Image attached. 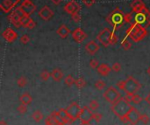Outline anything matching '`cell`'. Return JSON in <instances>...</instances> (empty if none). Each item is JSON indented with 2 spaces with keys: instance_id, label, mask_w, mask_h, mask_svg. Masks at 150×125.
Returning a JSON list of instances; mask_svg holds the SVG:
<instances>
[{
  "instance_id": "cell-1",
  "label": "cell",
  "mask_w": 150,
  "mask_h": 125,
  "mask_svg": "<svg viewBox=\"0 0 150 125\" xmlns=\"http://www.w3.org/2000/svg\"><path fill=\"white\" fill-rule=\"evenodd\" d=\"M132 108L133 106L130 104V102H128L123 97V98H120L119 101L113 103L111 107V109L118 117H119L122 122H126L127 117Z\"/></svg>"
},
{
  "instance_id": "cell-2",
  "label": "cell",
  "mask_w": 150,
  "mask_h": 125,
  "mask_svg": "<svg viewBox=\"0 0 150 125\" xmlns=\"http://www.w3.org/2000/svg\"><path fill=\"white\" fill-rule=\"evenodd\" d=\"M106 21L110 24L113 31H117L121 28L126 23V13H124L119 7H116L106 18Z\"/></svg>"
},
{
  "instance_id": "cell-3",
  "label": "cell",
  "mask_w": 150,
  "mask_h": 125,
  "mask_svg": "<svg viewBox=\"0 0 150 125\" xmlns=\"http://www.w3.org/2000/svg\"><path fill=\"white\" fill-rule=\"evenodd\" d=\"M126 34L127 37H129L133 42H139V41L142 40L147 35V32L144 26L135 22H133L127 29Z\"/></svg>"
},
{
  "instance_id": "cell-4",
  "label": "cell",
  "mask_w": 150,
  "mask_h": 125,
  "mask_svg": "<svg viewBox=\"0 0 150 125\" xmlns=\"http://www.w3.org/2000/svg\"><path fill=\"white\" fill-rule=\"evenodd\" d=\"M97 39L104 47L114 46L118 42V37L115 34L114 31L112 32L108 28H104V30H102L97 36Z\"/></svg>"
},
{
  "instance_id": "cell-5",
  "label": "cell",
  "mask_w": 150,
  "mask_h": 125,
  "mask_svg": "<svg viewBox=\"0 0 150 125\" xmlns=\"http://www.w3.org/2000/svg\"><path fill=\"white\" fill-rule=\"evenodd\" d=\"M141 88V83L134 79L133 76H128V78L125 80V87L123 91L126 93V94H135Z\"/></svg>"
},
{
  "instance_id": "cell-6",
  "label": "cell",
  "mask_w": 150,
  "mask_h": 125,
  "mask_svg": "<svg viewBox=\"0 0 150 125\" xmlns=\"http://www.w3.org/2000/svg\"><path fill=\"white\" fill-rule=\"evenodd\" d=\"M104 98L108 102H110L112 105L115 103L117 101H119L121 98V94L119 91L115 88V87H109L103 94Z\"/></svg>"
},
{
  "instance_id": "cell-7",
  "label": "cell",
  "mask_w": 150,
  "mask_h": 125,
  "mask_svg": "<svg viewBox=\"0 0 150 125\" xmlns=\"http://www.w3.org/2000/svg\"><path fill=\"white\" fill-rule=\"evenodd\" d=\"M66 110H67V113L69 114V116L74 121H76V119H79L80 113H81V111H82V108L80 107V105L77 102H73L69 106H68V108H66Z\"/></svg>"
},
{
  "instance_id": "cell-8",
  "label": "cell",
  "mask_w": 150,
  "mask_h": 125,
  "mask_svg": "<svg viewBox=\"0 0 150 125\" xmlns=\"http://www.w3.org/2000/svg\"><path fill=\"white\" fill-rule=\"evenodd\" d=\"M140 117H141V113L139 112V110L133 106L132 109L130 110V112L127 117L126 122H130V124L135 125V124H137V122L140 121Z\"/></svg>"
},
{
  "instance_id": "cell-9",
  "label": "cell",
  "mask_w": 150,
  "mask_h": 125,
  "mask_svg": "<svg viewBox=\"0 0 150 125\" xmlns=\"http://www.w3.org/2000/svg\"><path fill=\"white\" fill-rule=\"evenodd\" d=\"M79 119L81 122H90V121L93 119V112L89 108V106H84V108H82Z\"/></svg>"
},
{
  "instance_id": "cell-10",
  "label": "cell",
  "mask_w": 150,
  "mask_h": 125,
  "mask_svg": "<svg viewBox=\"0 0 150 125\" xmlns=\"http://www.w3.org/2000/svg\"><path fill=\"white\" fill-rule=\"evenodd\" d=\"M81 10V5L76 1V0H71L70 2L67 3L64 6V11L69 13V14H73L75 12H79Z\"/></svg>"
},
{
  "instance_id": "cell-11",
  "label": "cell",
  "mask_w": 150,
  "mask_h": 125,
  "mask_svg": "<svg viewBox=\"0 0 150 125\" xmlns=\"http://www.w3.org/2000/svg\"><path fill=\"white\" fill-rule=\"evenodd\" d=\"M2 36H3V38L7 41V42L11 43V42H13L14 40L17 39V38H18V33H17L14 30H12L11 28H7V29H5V30L3 32Z\"/></svg>"
},
{
  "instance_id": "cell-12",
  "label": "cell",
  "mask_w": 150,
  "mask_h": 125,
  "mask_svg": "<svg viewBox=\"0 0 150 125\" xmlns=\"http://www.w3.org/2000/svg\"><path fill=\"white\" fill-rule=\"evenodd\" d=\"M39 16L42 18L45 21H48L51 19L54 16V11L48 7V6H44L39 11Z\"/></svg>"
},
{
  "instance_id": "cell-13",
  "label": "cell",
  "mask_w": 150,
  "mask_h": 125,
  "mask_svg": "<svg viewBox=\"0 0 150 125\" xmlns=\"http://www.w3.org/2000/svg\"><path fill=\"white\" fill-rule=\"evenodd\" d=\"M72 37H73L74 40L76 41V43L81 44L87 38V34L83 30H82L80 27H78V28H76L72 33Z\"/></svg>"
},
{
  "instance_id": "cell-14",
  "label": "cell",
  "mask_w": 150,
  "mask_h": 125,
  "mask_svg": "<svg viewBox=\"0 0 150 125\" xmlns=\"http://www.w3.org/2000/svg\"><path fill=\"white\" fill-rule=\"evenodd\" d=\"M146 10V9H145ZM145 10L143 11H141V12H138L136 13V15L134 16L133 18V21L135 23H137L142 26H144L145 28L148 26L147 25V17H146V13H145Z\"/></svg>"
},
{
  "instance_id": "cell-15",
  "label": "cell",
  "mask_w": 150,
  "mask_h": 125,
  "mask_svg": "<svg viewBox=\"0 0 150 125\" xmlns=\"http://www.w3.org/2000/svg\"><path fill=\"white\" fill-rule=\"evenodd\" d=\"M8 19L13 25H14L15 27H17V28H19V27L21 26V17L16 12L15 10H13L11 12V14H9Z\"/></svg>"
},
{
  "instance_id": "cell-16",
  "label": "cell",
  "mask_w": 150,
  "mask_h": 125,
  "mask_svg": "<svg viewBox=\"0 0 150 125\" xmlns=\"http://www.w3.org/2000/svg\"><path fill=\"white\" fill-rule=\"evenodd\" d=\"M20 6L23 8V10L27 13V14H29V15L33 14L36 10L35 5L31 1V0H24Z\"/></svg>"
},
{
  "instance_id": "cell-17",
  "label": "cell",
  "mask_w": 150,
  "mask_h": 125,
  "mask_svg": "<svg viewBox=\"0 0 150 125\" xmlns=\"http://www.w3.org/2000/svg\"><path fill=\"white\" fill-rule=\"evenodd\" d=\"M131 7H132L133 12H135V13L143 11L147 8L146 5L144 4L142 0H133V1L131 3Z\"/></svg>"
},
{
  "instance_id": "cell-18",
  "label": "cell",
  "mask_w": 150,
  "mask_h": 125,
  "mask_svg": "<svg viewBox=\"0 0 150 125\" xmlns=\"http://www.w3.org/2000/svg\"><path fill=\"white\" fill-rule=\"evenodd\" d=\"M99 49H100V47L98 46V44L97 42H95L94 40L90 41V42L87 43L86 46H85V50H86V52H87L89 54H90V55H94Z\"/></svg>"
},
{
  "instance_id": "cell-19",
  "label": "cell",
  "mask_w": 150,
  "mask_h": 125,
  "mask_svg": "<svg viewBox=\"0 0 150 125\" xmlns=\"http://www.w3.org/2000/svg\"><path fill=\"white\" fill-rule=\"evenodd\" d=\"M58 113L61 116V117L62 118L63 122H65V124H72L75 121L69 116V114L67 113L66 108H60L58 110Z\"/></svg>"
},
{
  "instance_id": "cell-20",
  "label": "cell",
  "mask_w": 150,
  "mask_h": 125,
  "mask_svg": "<svg viewBox=\"0 0 150 125\" xmlns=\"http://www.w3.org/2000/svg\"><path fill=\"white\" fill-rule=\"evenodd\" d=\"M11 0H4L2 2V4L0 5V8L1 10L5 12V13H9L13 8H14V5H13Z\"/></svg>"
},
{
  "instance_id": "cell-21",
  "label": "cell",
  "mask_w": 150,
  "mask_h": 125,
  "mask_svg": "<svg viewBox=\"0 0 150 125\" xmlns=\"http://www.w3.org/2000/svg\"><path fill=\"white\" fill-rule=\"evenodd\" d=\"M57 34L62 38V39H66L68 36L70 34V30L68 28V26L65 25H62L58 30H57Z\"/></svg>"
},
{
  "instance_id": "cell-22",
  "label": "cell",
  "mask_w": 150,
  "mask_h": 125,
  "mask_svg": "<svg viewBox=\"0 0 150 125\" xmlns=\"http://www.w3.org/2000/svg\"><path fill=\"white\" fill-rule=\"evenodd\" d=\"M112 70V67H110L106 64H101L99 65V66L98 67V72L102 75V76H107L110 72Z\"/></svg>"
},
{
  "instance_id": "cell-23",
  "label": "cell",
  "mask_w": 150,
  "mask_h": 125,
  "mask_svg": "<svg viewBox=\"0 0 150 125\" xmlns=\"http://www.w3.org/2000/svg\"><path fill=\"white\" fill-rule=\"evenodd\" d=\"M51 77L53 78L54 80L56 81H60L62 78H63V73L61 69L56 68V69H54L51 73Z\"/></svg>"
},
{
  "instance_id": "cell-24",
  "label": "cell",
  "mask_w": 150,
  "mask_h": 125,
  "mask_svg": "<svg viewBox=\"0 0 150 125\" xmlns=\"http://www.w3.org/2000/svg\"><path fill=\"white\" fill-rule=\"evenodd\" d=\"M19 101L21 103L25 104V105H28L32 102L33 101V98H32V96L28 94V93H24L21 96H20V98H19Z\"/></svg>"
},
{
  "instance_id": "cell-25",
  "label": "cell",
  "mask_w": 150,
  "mask_h": 125,
  "mask_svg": "<svg viewBox=\"0 0 150 125\" xmlns=\"http://www.w3.org/2000/svg\"><path fill=\"white\" fill-rule=\"evenodd\" d=\"M54 120H56L60 125H65V122H63V120H62V118L61 117V116L59 115V113H58V111H54V112H52L51 113V115H50Z\"/></svg>"
},
{
  "instance_id": "cell-26",
  "label": "cell",
  "mask_w": 150,
  "mask_h": 125,
  "mask_svg": "<svg viewBox=\"0 0 150 125\" xmlns=\"http://www.w3.org/2000/svg\"><path fill=\"white\" fill-rule=\"evenodd\" d=\"M32 118L33 119L34 122H40V121H42V120L43 119V115H42V112H40V111L36 110V111H34V112L33 113V115H32Z\"/></svg>"
},
{
  "instance_id": "cell-27",
  "label": "cell",
  "mask_w": 150,
  "mask_h": 125,
  "mask_svg": "<svg viewBox=\"0 0 150 125\" xmlns=\"http://www.w3.org/2000/svg\"><path fill=\"white\" fill-rule=\"evenodd\" d=\"M75 85L77 88H83L85 85H86V81L83 77H80L77 80H76Z\"/></svg>"
},
{
  "instance_id": "cell-28",
  "label": "cell",
  "mask_w": 150,
  "mask_h": 125,
  "mask_svg": "<svg viewBox=\"0 0 150 125\" xmlns=\"http://www.w3.org/2000/svg\"><path fill=\"white\" fill-rule=\"evenodd\" d=\"M64 81H65V84H66L67 86L71 87L73 84H75L76 80L74 79V77H73V76H71V75H68V76L65 78Z\"/></svg>"
},
{
  "instance_id": "cell-29",
  "label": "cell",
  "mask_w": 150,
  "mask_h": 125,
  "mask_svg": "<svg viewBox=\"0 0 150 125\" xmlns=\"http://www.w3.org/2000/svg\"><path fill=\"white\" fill-rule=\"evenodd\" d=\"M121 47H123L125 50H129V49L132 47V44H131V42H129V41L127 39V37H126L123 40H122Z\"/></svg>"
},
{
  "instance_id": "cell-30",
  "label": "cell",
  "mask_w": 150,
  "mask_h": 125,
  "mask_svg": "<svg viewBox=\"0 0 150 125\" xmlns=\"http://www.w3.org/2000/svg\"><path fill=\"white\" fill-rule=\"evenodd\" d=\"M95 87L98 90H103L105 87V82L103 80H98L95 83Z\"/></svg>"
},
{
  "instance_id": "cell-31",
  "label": "cell",
  "mask_w": 150,
  "mask_h": 125,
  "mask_svg": "<svg viewBox=\"0 0 150 125\" xmlns=\"http://www.w3.org/2000/svg\"><path fill=\"white\" fill-rule=\"evenodd\" d=\"M89 108L93 111V110H97L99 108V103L96 100H92L89 103Z\"/></svg>"
},
{
  "instance_id": "cell-32",
  "label": "cell",
  "mask_w": 150,
  "mask_h": 125,
  "mask_svg": "<svg viewBox=\"0 0 150 125\" xmlns=\"http://www.w3.org/2000/svg\"><path fill=\"white\" fill-rule=\"evenodd\" d=\"M45 123H46V125H60L51 116L47 117V119L45 120Z\"/></svg>"
},
{
  "instance_id": "cell-33",
  "label": "cell",
  "mask_w": 150,
  "mask_h": 125,
  "mask_svg": "<svg viewBox=\"0 0 150 125\" xmlns=\"http://www.w3.org/2000/svg\"><path fill=\"white\" fill-rule=\"evenodd\" d=\"M30 19H31L30 15H28V14H26V15L21 17V25L24 26V27H26V25H27V24H28Z\"/></svg>"
},
{
  "instance_id": "cell-34",
  "label": "cell",
  "mask_w": 150,
  "mask_h": 125,
  "mask_svg": "<svg viewBox=\"0 0 150 125\" xmlns=\"http://www.w3.org/2000/svg\"><path fill=\"white\" fill-rule=\"evenodd\" d=\"M17 84H18L19 87H21V88L26 86V84H27V79H26L25 77H24V76L20 77V78L17 80Z\"/></svg>"
},
{
  "instance_id": "cell-35",
  "label": "cell",
  "mask_w": 150,
  "mask_h": 125,
  "mask_svg": "<svg viewBox=\"0 0 150 125\" xmlns=\"http://www.w3.org/2000/svg\"><path fill=\"white\" fill-rule=\"evenodd\" d=\"M142 102V98L139 95V94H133V98H132V102L135 103V104H139Z\"/></svg>"
},
{
  "instance_id": "cell-36",
  "label": "cell",
  "mask_w": 150,
  "mask_h": 125,
  "mask_svg": "<svg viewBox=\"0 0 150 125\" xmlns=\"http://www.w3.org/2000/svg\"><path fill=\"white\" fill-rule=\"evenodd\" d=\"M49 77H51V74L49 72H48L47 70H44L43 72H42L40 74V78H42V80L46 81L49 79Z\"/></svg>"
},
{
  "instance_id": "cell-37",
  "label": "cell",
  "mask_w": 150,
  "mask_h": 125,
  "mask_svg": "<svg viewBox=\"0 0 150 125\" xmlns=\"http://www.w3.org/2000/svg\"><path fill=\"white\" fill-rule=\"evenodd\" d=\"M71 18H72L73 21L76 22V23H78L82 19L81 15L79 14V12H75V13H73V14H71Z\"/></svg>"
},
{
  "instance_id": "cell-38",
  "label": "cell",
  "mask_w": 150,
  "mask_h": 125,
  "mask_svg": "<svg viewBox=\"0 0 150 125\" xmlns=\"http://www.w3.org/2000/svg\"><path fill=\"white\" fill-rule=\"evenodd\" d=\"M27 105H25L23 103H21L19 107H18V111L20 113V114H25L26 112V110H27Z\"/></svg>"
},
{
  "instance_id": "cell-39",
  "label": "cell",
  "mask_w": 150,
  "mask_h": 125,
  "mask_svg": "<svg viewBox=\"0 0 150 125\" xmlns=\"http://www.w3.org/2000/svg\"><path fill=\"white\" fill-rule=\"evenodd\" d=\"M103 118V116L101 113L99 112H96V113H93V119L96 121L97 122H99L101 121V119Z\"/></svg>"
},
{
  "instance_id": "cell-40",
  "label": "cell",
  "mask_w": 150,
  "mask_h": 125,
  "mask_svg": "<svg viewBox=\"0 0 150 125\" xmlns=\"http://www.w3.org/2000/svg\"><path fill=\"white\" fill-rule=\"evenodd\" d=\"M20 42L22 43V44H24V45H25V44H27L30 41V38L28 37V35H26V34H25V35H23L21 38H20Z\"/></svg>"
},
{
  "instance_id": "cell-41",
  "label": "cell",
  "mask_w": 150,
  "mask_h": 125,
  "mask_svg": "<svg viewBox=\"0 0 150 125\" xmlns=\"http://www.w3.org/2000/svg\"><path fill=\"white\" fill-rule=\"evenodd\" d=\"M140 121H141L144 124H147L149 122V116L146 114H141Z\"/></svg>"
},
{
  "instance_id": "cell-42",
  "label": "cell",
  "mask_w": 150,
  "mask_h": 125,
  "mask_svg": "<svg viewBox=\"0 0 150 125\" xmlns=\"http://www.w3.org/2000/svg\"><path fill=\"white\" fill-rule=\"evenodd\" d=\"M133 13L130 12V13H126V23H130L132 24L133 23Z\"/></svg>"
},
{
  "instance_id": "cell-43",
  "label": "cell",
  "mask_w": 150,
  "mask_h": 125,
  "mask_svg": "<svg viewBox=\"0 0 150 125\" xmlns=\"http://www.w3.org/2000/svg\"><path fill=\"white\" fill-rule=\"evenodd\" d=\"M90 66L91 67V68H98L99 66H98V61H97V60H95V59H93V60H91L90 61Z\"/></svg>"
},
{
  "instance_id": "cell-44",
  "label": "cell",
  "mask_w": 150,
  "mask_h": 125,
  "mask_svg": "<svg viewBox=\"0 0 150 125\" xmlns=\"http://www.w3.org/2000/svg\"><path fill=\"white\" fill-rule=\"evenodd\" d=\"M35 25H36L35 22H34V21H33V19L31 18V19H30V20H29V22H28V24H27V25H26L25 28H28V29H33L34 27H35Z\"/></svg>"
},
{
  "instance_id": "cell-45",
  "label": "cell",
  "mask_w": 150,
  "mask_h": 125,
  "mask_svg": "<svg viewBox=\"0 0 150 125\" xmlns=\"http://www.w3.org/2000/svg\"><path fill=\"white\" fill-rule=\"evenodd\" d=\"M112 70H113L114 72H119V71L121 70V66H120L119 63L116 62V63H114V64L112 65Z\"/></svg>"
},
{
  "instance_id": "cell-46",
  "label": "cell",
  "mask_w": 150,
  "mask_h": 125,
  "mask_svg": "<svg viewBox=\"0 0 150 125\" xmlns=\"http://www.w3.org/2000/svg\"><path fill=\"white\" fill-rule=\"evenodd\" d=\"M95 2H96L95 0H83V3L87 7H91L95 4Z\"/></svg>"
},
{
  "instance_id": "cell-47",
  "label": "cell",
  "mask_w": 150,
  "mask_h": 125,
  "mask_svg": "<svg viewBox=\"0 0 150 125\" xmlns=\"http://www.w3.org/2000/svg\"><path fill=\"white\" fill-rule=\"evenodd\" d=\"M116 86H117L119 89L123 90V89H124V87H125V80L118 81V82H117V84H116Z\"/></svg>"
},
{
  "instance_id": "cell-48",
  "label": "cell",
  "mask_w": 150,
  "mask_h": 125,
  "mask_svg": "<svg viewBox=\"0 0 150 125\" xmlns=\"http://www.w3.org/2000/svg\"><path fill=\"white\" fill-rule=\"evenodd\" d=\"M145 13H146V17H147V25L149 26L150 25V11L147 8H146Z\"/></svg>"
},
{
  "instance_id": "cell-49",
  "label": "cell",
  "mask_w": 150,
  "mask_h": 125,
  "mask_svg": "<svg viewBox=\"0 0 150 125\" xmlns=\"http://www.w3.org/2000/svg\"><path fill=\"white\" fill-rule=\"evenodd\" d=\"M51 1L54 4V5H60L62 1H63V0H51Z\"/></svg>"
},
{
  "instance_id": "cell-50",
  "label": "cell",
  "mask_w": 150,
  "mask_h": 125,
  "mask_svg": "<svg viewBox=\"0 0 150 125\" xmlns=\"http://www.w3.org/2000/svg\"><path fill=\"white\" fill-rule=\"evenodd\" d=\"M145 101H146V102H147V103H148V104L150 105V93H149V94H147V96H146Z\"/></svg>"
},
{
  "instance_id": "cell-51",
  "label": "cell",
  "mask_w": 150,
  "mask_h": 125,
  "mask_svg": "<svg viewBox=\"0 0 150 125\" xmlns=\"http://www.w3.org/2000/svg\"><path fill=\"white\" fill-rule=\"evenodd\" d=\"M79 125H92L90 122H81Z\"/></svg>"
},
{
  "instance_id": "cell-52",
  "label": "cell",
  "mask_w": 150,
  "mask_h": 125,
  "mask_svg": "<svg viewBox=\"0 0 150 125\" xmlns=\"http://www.w3.org/2000/svg\"><path fill=\"white\" fill-rule=\"evenodd\" d=\"M0 125H8L4 120H1V121H0Z\"/></svg>"
},
{
  "instance_id": "cell-53",
  "label": "cell",
  "mask_w": 150,
  "mask_h": 125,
  "mask_svg": "<svg viewBox=\"0 0 150 125\" xmlns=\"http://www.w3.org/2000/svg\"><path fill=\"white\" fill-rule=\"evenodd\" d=\"M147 74H148L150 75V66H149V67H148V68L147 69Z\"/></svg>"
},
{
  "instance_id": "cell-54",
  "label": "cell",
  "mask_w": 150,
  "mask_h": 125,
  "mask_svg": "<svg viewBox=\"0 0 150 125\" xmlns=\"http://www.w3.org/2000/svg\"><path fill=\"white\" fill-rule=\"evenodd\" d=\"M130 125H132V124H130Z\"/></svg>"
}]
</instances>
